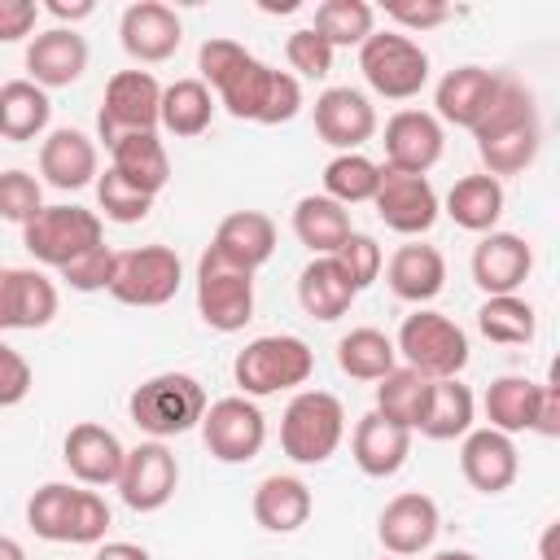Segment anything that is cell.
<instances>
[{
  "label": "cell",
  "mask_w": 560,
  "mask_h": 560,
  "mask_svg": "<svg viewBox=\"0 0 560 560\" xmlns=\"http://www.w3.org/2000/svg\"><path fill=\"white\" fill-rule=\"evenodd\" d=\"M472 140H477V158H481L486 175L503 179V175L529 171L542 149V122H538V105H534L529 88L503 74L490 109L472 127Z\"/></svg>",
  "instance_id": "obj_1"
},
{
  "label": "cell",
  "mask_w": 560,
  "mask_h": 560,
  "mask_svg": "<svg viewBox=\"0 0 560 560\" xmlns=\"http://www.w3.org/2000/svg\"><path fill=\"white\" fill-rule=\"evenodd\" d=\"M219 105L241 118V122H262V127H280V122H293L298 109H302V83L289 74V70H276L258 57H249L236 74H228L219 88H214Z\"/></svg>",
  "instance_id": "obj_2"
},
{
  "label": "cell",
  "mask_w": 560,
  "mask_h": 560,
  "mask_svg": "<svg viewBox=\"0 0 560 560\" xmlns=\"http://www.w3.org/2000/svg\"><path fill=\"white\" fill-rule=\"evenodd\" d=\"M311 372H315V350L293 332L254 337L232 359V381L241 385L245 398H271V394L298 389L311 381Z\"/></svg>",
  "instance_id": "obj_3"
},
{
  "label": "cell",
  "mask_w": 560,
  "mask_h": 560,
  "mask_svg": "<svg viewBox=\"0 0 560 560\" xmlns=\"http://www.w3.org/2000/svg\"><path fill=\"white\" fill-rule=\"evenodd\" d=\"M206 407H210L206 389L188 372H158V376L140 381L131 389V398H127L131 424L140 433H149L153 442H166V438H179V433L197 429Z\"/></svg>",
  "instance_id": "obj_4"
},
{
  "label": "cell",
  "mask_w": 560,
  "mask_h": 560,
  "mask_svg": "<svg viewBox=\"0 0 560 560\" xmlns=\"http://www.w3.org/2000/svg\"><path fill=\"white\" fill-rule=\"evenodd\" d=\"M394 350L402 354V368L420 372L424 381H451L468 368V332L451 315L429 306H416L402 319Z\"/></svg>",
  "instance_id": "obj_5"
},
{
  "label": "cell",
  "mask_w": 560,
  "mask_h": 560,
  "mask_svg": "<svg viewBox=\"0 0 560 560\" xmlns=\"http://www.w3.org/2000/svg\"><path fill=\"white\" fill-rule=\"evenodd\" d=\"M346 438V407L328 389H298L280 416V451L293 464H324Z\"/></svg>",
  "instance_id": "obj_6"
},
{
  "label": "cell",
  "mask_w": 560,
  "mask_h": 560,
  "mask_svg": "<svg viewBox=\"0 0 560 560\" xmlns=\"http://www.w3.org/2000/svg\"><path fill=\"white\" fill-rule=\"evenodd\" d=\"M359 70L385 101H411L429 83V52L402 31H372L359 44Z\"/></svg>",
  "instance_id": "obj_7"
},
{
  "label": "cell",
  "mask_w": 560,
  "mask_h": 560,
  "mask_svg": "<svg viewBox=\"0 0 560 560\" xmlns=\"http://www.w3.org/2000/svg\"><path fill=\"white\" fill-rule=\"evenodd\" d=\"M22 245H26V254L35 262L61 271L79 254L105 245V219L96 210H83V206H44L22 228Z\"/></svg>",
  "instance_id": "obj_8"
},
{
  "label": "cell",
  "mask_w": 560,
  "mask_h": 560,
  "mask_svg": "<svg viewBox=\"0 0 560 560\" xmlns=\"http://www.w3.org/2000/svg\"><path fill=\"white\" fill-rule=\"evenodd\" d=\"M197 315L214 332H241L254 319V271L206 249L197 258Z\"/></svg>",
  "instance_id": "obj_9"
},
{
  "label": "cell",
  "mask_w": 560,
  "mask_h": 560,
  "mask_svg": "<svg viewBox=\"0 0 560 560\" xmlns=\"http://www.w3.org/2000/svg\"><path fill=\"white\" fill-rule=\"evenodd\" d=\"M184 284V262L171 245H140L118 254L109 298L122 306H166Z\"/></svg>",
  "instance_id": "obj_10"
},
{
  "label": "cell",
  "mask_w": 560,
  "mask_h": 560,
  "mask_svg": "<svg viewBox=\"0 0 560 560\" xmlns=\"http://www.w3.org/2000/svg\"><path fill=\"white\" fill-rule=\"evenodd\" d=\"M201 442L219 464H249L258 459L262 442H267V416L258 411L254 398L245 394H228L214 398L201 416Z\"/></svg>",
  "instance_id": "obj_11"
},
{
  "label": "cell",
  "mask_w": 560,
  "mask_h": 560,
  "mask_svg": "<svg viewBox=\"0 0 560 560\" xmlns=\"http://www.w3.org/2000/svg\"><path fill=\"white\" fill-rule=\"evenodd\" d=\"M158 105H162V83L149 70H118L105 83L101 114H96V136L109 149L118 136L131 131H158Z\"/></svg>",
  "instance_id": "obj_12"
},
{
  "label": "cell",
  "mask_w": 560,
  "mask_h": 560,
  "mask_svg": "<svg viewBox=\"0 0 560 560\" xmlns=\"http://www.w3.org/2000/svg\"><path fill=\"white\" fill-rule=\"evenodd\" d=\"M118 494L131 512H162L175 490H179V459L166 442H140L127 451L122 472H118Z\"/></svg>",
  "instance_id": "obj_13"
},
{
  "label": "cell",
  "mask_w": 560,
  "mask_h": 560,
  "mask_svg": "<svg viewBox=\"0 0 560 560\" xmlns=\"http://www.w3.org/2000/svg\"><path fill=\"white\" fill-rule=\"evenodd\" d=\"M372 206H376V219L398 236H424L442 214V201H438L429 175H402L389 166H381Z\"/></svg>",
  "instance_id": "obj_14"
},
{
  "label": "cell",
  "mask_w": 560,
  "mask_h": 560,
  "mask_svg": "<svg viewBox=\"0 0 560 560\" xmlns=\"http://www.w3.org/2000/svg\"><path fill=\"white\" fill-rule=\"evenodd\" d=\"M118 44H122V52H127L131 61H140V66H162V61H171V57L179 52V44H184V22H179V13H175L171 4H162V0H136V4H127L122 18H118Z\"/></svg>",
  "instance_id": "obj_15"
},
{
  "label": "cell",
  "mask_w": 560,
  "mask_h": 560,
  "mask_svg": "<svg viewBox=\"0 0 560 560\" xmlns=\"http://www.w3.org/2000/svg\"><path fill=\"white\" fill-rule=\"evenodd\" d=\"M438 529H442V512L424 490L394 494L376 516V538H381L385 556H398V560H411V556L429 551Z\"/></svg>",
  "instance_id": "obj_16"
},
{
  "label": "cell",
  "mask_w": 560,
  "mask_h": 560,
  "mask_svg": "<svg viewBox=\"0 0 560 560\" xmlns=\"http://www.w3.org/2000/svg\"><path fill=\"white\" fill-rule=\"evenodd\" d=\"M385 166L402 175H429L442 162L446 131L429 109H398L385 122Z\"/></svg>",
  "instance_id": "obj_17"
},
{
  "label": "cell",
  "mask_w": 560,
  "mask_h": 560,
  "mask_svg": "<svg viewBox=\"0 0 560 560\" xmlns=\"http://www.w3.org/2000/svg\"><path fill=\"white\" fill-rule=\"evenodd\" d=\"M61 298L39 267H0V332L48 328Z\"/></svg>",
  "instance_id": "obj_18"
},
{
  "label": "cell",
  "mask_w": 560,
  "mask_h": 560,
  "mask_svg": "<svg viewBox=\"0 0 560 560\" xmlns=\"http://www.w3.org/2000/svg\"><path fill=\"white\" fill-rule=\"evenodd\" d=\"M315 136L337 153H359L376 136V105L359 88H324L315 96Z\"/></svg>",
  "instance_id": "obj_19"
},
{
  "label": "cell",
  "mask_w": 560,
  "mask_h": 560,
  "mask_svg": "<svg viewBox=\"0 0 560 560\" xmlns=\"http://www.w3.org/2000/svg\"><path fill=\"white\" fill-rule=\"evenodd\" d=\"M534 271V249L525 236L516 232H486L472 249V280L486 298H499V293H516Z\"/></svg>",
  "instance_id": "obj_20"
},
{
  "label": "cell",
  "mask_w": 560,
  "mask_h": 560,
  "mask_svg": "<svg viewBox=\"0 0 560 560\" xmlns=\"http://www.w3.org/2000/svg\"><path fill=\"white\" fill-rule=\"evenodd\" d=\"M61 459L74 472V481L83 486H114L127 459V446L118 442L114 429L96 424V420H79L70 424L66 442H61Z\"/></svg>",
  "instance_id": "obj_21"
},
{
  "label": "cell",
  "mask_w": 560,
  "mask_h": 560,
  "mask_svg": "<svg viewBox=\"0 0 560 560\" xmlns=\"http://www.w3.org/2000/svg\"><path fill=\"white\" fill-rule=\"evenodd\" d=\"M459 472L477 494H503L521 472L516 442L499 429H468L459 446Z\"/></svg>",
  "instance_id": "obj_22"
},
{
  "label": "cell",
  "mask_w": 560,
  "mask_h": 560,
  "mask_svg": "<svg viewBox=\"0 0 560 560\" xmlns=\"http://www.w3.org/2000/svg\"><path fill=\"white\" fill-rule=\"evenodd\" d=\"M88 70V39L70 26H48L26 44V79L35 88H70Z\"/></svg>",
  "instance_id": "obj_23"
},
{
  "label": "cell",
  "mask_w": 560,
  "mask_h": 560,
  "mask_svg": "<svg viewBox=\"0 0 560 560\" xmlns=\"http://www.w3.org/2000/svg\"><path fill=\"white\" fill-rule=\"evenodd\" d=\"M499 83H503V74H494L486 66H455V70H446L438 92H433V105H438L433 118L472 131L481 122V114L490 109Z\"/></svg>",
  "instance_id": "obj_24"
},
{
  "label": "cell",
  "mask_w": 560,
  "mask_h": 560,
  "mask_svg": "<svg viewBox=\"0 0 560 560\" xmlns=\"http://www.w3.org/2000/svg\"><path fill=\"white\" fill-rule=\"evenodd\" d=\"M39 175H44V184H52L61 192L96 184V175H101L96 140L83 136L79 127H52L39 144Z\"/></svg>",
  "instance_id": "obj_25"
},
{
  "label": "cell",
  "mask_w": 560,
  "mask_h": 560,
  "mask_svg": "<svg viewBox=\"0 0 560 560\" xmlns=\"http://www.w3.org/2000/svg\"><path fill=\"white\" fill-rule=\"evenodd\" d=\"M385 284L394 298L411 302V306H424L433 302L442 289H446V258L438 245H420V241H407L389 254L385 262Z\"/></svg>",
  "instance_id": "obj_26"
},
{
  "label": "cell",
  "mask_w": 560,
  "mask_h": 560,
  "mask_svg": "<svg viewBox=\"0 0 560 560\" xmlns=\"http://www.w3.org/2000/svg\"><path fill=\"white\" fill-rule=\"evenodd\" d=\"M350 455H354V464H359L363 477L385 481V477H394L407 464V455H411V429H402V424L368 411V416L354 420Z\"/></svg>",
  "instance_id": "obj_27"
},
{
  "label": "cell",
  "mask_w": 560,
  "mask_h": 560,
  "mask_svg": "<svg viewBox=\"0 0 560 560\" xmlns=\"http://www.w3.org/2000/svg\"><path fill=\"white\" fill-rule=\"evenodd\" d=\"M249 508H254V521L267 534H298L311 521V512H315V494H311V486L302 477L271 472V477H262L254 486Z\"/></svg>",
  "instance_id": "obj_28"
},
{
  "label": "cell",
  "mask_w": 560,
  "mask_h": 560,
  "mask_svg": "<svg viewBox=\"0 0 560 560\" xmlns=\"http://www.w3.org/2000/svg\"><path fill=\"white\" fill-rule=\"evenodd\" d=\"M210 249L241 271H258L276 254V223L262 210H232L228 219H219Z\"/></svg>",
  "instance_id": "obj_29"
},
{
  "label": "cell",
  "mask_w": 560,
  "mask_h": 560,
  "mask_svg": "<svg viewBox=\"0 0 560 560\" xmlns=\"http://www.w3.org/2000/svg\"><path fill=\"white\" fill-rule=\"evenodd\" d=\"M109 171H118L127 184H136L149 197H158L171 184V158H166V144L158 140V131L118 136L109 144Z\"/></svg>",
  "instance_id": "obj_30"
},
{
  "label": "cell",
  "mask_w": 560,
  "mask_h": 560,
  "mask_svg": "<svg viewBox=\"0 0 560 560\" xmlns=\"http://www.w3.org/2000/svg\"><path fill=\"white\" fill-rule=\"evenodd\" d=\"M503 201H508V197H503V184H499L494 175L477 171V175H464V179L451 184L442 210H446V219H451L455 228L486 236V232L499 228V219H503Z\"/></svg>",
  "instance_id": "obj_31"
},
{
  "label": "cell",
  "mask_w": 560,
  "mask_h": 560,
  "mask_svg": "<svg viewBox=\"0 0 560 560\" xmlns=\"http://www.w3.org/2000/svg\"><path fill=\"white\" fill-rule=\"evenodd\" d=\"M354 298H359V289L346 280V271L337 267L332 254H328V258H311V262L302 267V276H298V302H302V311H306L311 319H319V324L341 319V315L354 306Z\"/></svg>",
  "instance_id": "obj_32"
},
{
  "label": "cell",
  "mask_w": 560,
  "mask_h": 560,
  "mask_svg": "<svg viewBox=\"0 0 560 560\" xmlns=\"http://www.w3.org/2000/svg\"><path fill=\"white\" fill-rule=\"evenodd\" d=\"M350 232H354V228H350V210H346V206H337V201L324 197V192L298 197V206H293V236H298L315 258L337 254Z\"/></svg>",
  "instance_id": "obj_33"
},
{
  "label": "cell",
  "mask_w": 560,
  "mask_h": 560,
  "mask_svg": "<svg viewBox=\"0 0 560 560\" xmlns=\"http://www.w3.org/2000/svg\"><path fill=\"white\" fill-rule=\"evenodd\" d=\"M538 398H542V381L529 376H499L490 381L481 407H486V429L499 433H534V416H538Z\"/></svg>",
  "instance_id": "obj_34"
},
{
  "label": "cell",
  "mask_w": 560,
  "mask_h": 560,
  "mask_svg": "<svg viewBox=\"0 0 560 560\" xmlns=\"http://www.w3.org/2000/svg\"><path fill=\"white\" fill-rule=\"evenodd\" d=\"M472 420H477V398L459 376H451V381H433L429 407L416 433H424L429 442H455L472 429Z\"/></svg>",
  "instance_id": "obj_35"
},
{
  "label": "cell",
  "mask_w": 560,
  "mask_h": 560,
  "mask_svg": "<svg viewBox=\"0 0 560 560\" xmlns=\"http://www.w3.org/2000/svg\"><path fill=\"white\" fill-rule=\"evenodd\" d=\"M214 118V92L201 79H175L162 88L158 105V127H166L175 140H192L210 127Z\"/></svg>",
  "instance_id": "obj_36"
},
{
  "label": "cell",
  "mask_w": 560,
  "mask_h": 560,
  "mask_svg": "<svg viewBox=\"0 0 560 560\" xmlns=\"http://www.w3.org/2000/svg\"><path fill=\"white\" fill-rule=\"evenodd\" d=\"M52 118V101L44 88H35L31 79H9L0 83V136L4 140H35L48 131Z\"/></svg>",
  "instance_id": "obj_37"
},
{
  "label": "cell",
  "mask_w": 560,
  "mask_h": 560,
  "mask_svg": "<svg viewBox=\"0 0 560 560\" xmlns=\"http://www.w3.org/2000/svg\"><path fill=\"white\" fill-rule=\"evenodd\" d=\"M429 389H433V381H424L420 372H411V368L398 363L394 372H385L376 381V407L372 411L416 433L420 420H424V407H429Z\"/></svg>",
  "instance_id": "obj_38"
},
{
  "label": "cell",
  "mask_w": 560,
  "mask_h": 560,
  "mask_svg": "<svg viewBox=\"0 0 560 560\" xmlns=\"http://www.w3.org/2000/svg\"><path fill=\"white\" fill-rule=\"evenodd\" d=\"M337 368L350 376V381H381L385 372L398 368V350H394V337H385L381 328H350L341 341H337Z\"/></svg>",
  "instance_id": "obj_39"
},
{
  "label": "cell",
  "mask_w": 560,
  "mask_h": 560,
  "mask_svg": "<svg viewBox=\"0 0 560 560\" xmlns=\"http://www.w3.org/2000/svg\"><path fill=\"white\" fill-rule=\"evenodd\" d=\"M477 328L494 346H529L538 332V315L521 293H499L477 306Z\"/></svg>",
  "instance_id": "obj_40"
},
{
  "label": "cell",
  "mask_w": 560,
  "mask_h": 560,
  "mask_svg": "<svg viewBox=\"0 0 560 560\" xmlns=\"http://www.w3.org/2000/svg\"><path fill=\"white\" fill-rule=\"evenodd\" d=\"M311 31L328 39V48H359L376 31V9L368 0H319Z\"/></svg>",
  "instance_id": "obj_41"
},
{
  "label": "cell",
  "mask_w": 560,
  "mask_h": 560,
  "mask_svg": "<svg viewBox=\"0 0 560 560\" xmlns=\"http://www.w3.org/2000/svg\"><path fill=\"white\" fill-rule=\"evenodd\" d=\"M376 184H381V162H372L368 153H337L324 166V197H332L346 210L372 201Z\"/></svg>",
  "instance_id": "obj_42"
},
{
  "label": "cell",
  "mask_w": 560,
  "mask_h": 560,
  "mask_svg": "<svg viewBox=\"0 0 560 560\" xmlns=\"http://www.w3.org/2000/svg\"><path fill=\"white\" fill-rule=\"evenodd\" d=\"M74 490H79V486L44 481V486L26 499V525L35 529V538H44V542H66V525H70Z\"/></svg>",
  "instance_id": "obj_43"
},
{
  "label": "cell",
  "mask_w": 560,
  "mask_h": 560,
  "mask_svg": "<svg viewBox=\"0 0 560 560\" xmlns=\"http://www.w3.org/2000/svg\"><path fill=\"white\" fill-rule=\"evenodd\" d=\"M96 206L109 223H140V219H149L153 197L140 192L136 184H127L118 171H105V175H96Z\"/></svg>",
  "instance_id": "obj_44"
},
{
  "label": "cell",
  "mask_w": 560,
  "mask_h": 560,
  "mask_svg": "<svg viewBox=\"0 0 560 560\" xmlns=\"http://www.w3.org/2000/svg\"><path fill=\"white\" fill-rule=\"evenodd\" d=\"M39 210H44V188H39V179H35L31 171H22V166L0 171V219L26 228Z\"/></svg>",
  "instance_id": "obj_45"
},
{
  "label": "cell",
  "mask_w": 560,
  "mask_h": 560,
  "mask_svg": "<svg viewBox=\"0 0 560 560\" xmlns=\"http://www.w3.org/2000/svg\"><path fill=\"white\" fill-rule=\"evenodd\" d=\"M332 258H337V267L346 271V280H350L359 293H363L368 284H376L381 271H385V249H381L376 236H368V232H350Z\"/></svg>",
  "instance_id": "obj_46"
},
{
  "label": "cell",
  "mask_w": 560,
  "mask_h": 560,
  "mask_svg": "<svg viewBox=\"0 0 560 560\" xmlns=\"http://www.w3.org/2000/svg\"><path fill=\"white\" fill-rule=\"evenodd\" d=\"M332 48H328V39H319L311 26H298L289 39H284V61H289V70H293V79L302 83V79H328L332 74Z\"/></svg>",
  "instance_id": "obj_47"
},
{
  "label": "cell",
  "mask_w": 560,
  "mask_h": 560,
  "mask_svg": "<svg viewBox=\"0 0 560 560\" xmlns=\"http://www.w3.org/2000/svg\"><path fill=\"white\" fill-rule=\"evenodd\" d=\"M114 271H118V249L114 245H96L88 254H79L74 262L61 267V280L74 289V293H109L114 284Z\"/></svg>",
  "instance_id": "obj_48"
},
{
  "label": "cell",
  "mask_w": 560,
  "mask_h": 560,
  "mask_svg": "<svg viewBox=\"0 0 560 560\" xmlns=\"http://www.w3.org/2000/svg\"><path fill=\"white\" fill-rule=\"evenodd\" d=\"M105 529H109V503H105L96 490H74L66 542H74V547H96V542H105Z\"/></svg>",
  "instance_id": "obj_49"
},
{
  "label": "cell",
  "mask_w": 560,
  "mask_h": 560,
  "mask_svg": "<svg viewBox=\"0 0 560 560\" xmlns=\"http://www.w3.org/2000/svg\"><path fill=\"white\" fill-rule=\"evenodd\" d=\"M254 52L241 44V39H228V35H210L201 48H197V70H201V83L214 92L228 74H236Z\"/></svg>",
  "instance_id": "obj_50"
},
{
  "label": "cell",
  "mask_w": 560,
  "mask_h": 560,
  "mask_svg": "<svg viewBox=\"0 0 560 560\" xmlns=\"http://www.w3.org/2000/svg\"><path fill=\"white\" fill-rule=\"evenodd\" d=\"M31 385H35L31 363L9 341H0V407H18L31 394Z\"/></svg>",
  "instance_id": "obj_51"
},
{
  "label": "cell",
  "mask_w": 560,
  "mask_h": 560,
  "mask_svg": "<svg viewBox=\"0 0 560 560\" xmlns=\"http://www.w3.org/2000/svg\"><path fill=\"white\" fill-rule=\"evenodd\" d=\"M385 18L394 26H402V35H416V31H433L442 22L455 18L451 4H433V0H420V4H385Z\"/></svg>",
  "instance_id": "obj_52"
},
{
  "label": "cell",
  "mask_w": 560,
  "mask_h": 560,
  "mask_svg": "<svg viewBox=\"0 0 560 560\" xmlns=\"http://www.w3.org/2000/svg\"><path fill=\"white\" fill-rule=\"evenodd\" d=\"M39 4L35 0H0V44H18L35 31Z\"/></svg>",
  "instance_id": "obj_53"
},
{
  "label": "cell",
  "mask_w": 560,
  "mask_h": 560,
  "mask_svg": "<svg viewBox=\"0 0 560 560\" xmlns=\"http://www.w3.org/2000/svg\"><path fill=\"white\" fill-rule=\"evenodd\" d=\"M534 433H538V438H560V385H556V381L542 385L538 416H534Z\"/></svg>",
  "instance_id": "obj_54"
},
{
  "label": "cell",
  "mask_w": 560,
  "mask_h": 560,
  "mask_svg": "<svg viewBox=\"0 0 560 560\" xmlns=\"http://www.w3.org/2000/svg\"><path fill=\"white\" fill-rule=\"evenodd\" d=\"M39 13H52L57 22H70V31H74V22H83V18L96 13V4H92V0H74V4H66V0H48Z\"/></svg>",
  "instance_id": "obj_55"
},
{
  "label": "cell",
  "mask_w": 560,
  "mask_h": 560,
  "mask_svg": "<svg viewBox=\"0 0 560 560\" xmlns=\"http://www.w3.org/2000/svg\"><path fill=\"white\" fill-rule=\"evenodd\" d=\"M92 560H153L140 542H122V538H114V542H96V556Z\"/></svg>",
  "instance_id": "obj_56"
},
{
  "label": "cell",
  "mask_w": 560,
  "mask_h": 560,
  "mask_svg": "<svg viewBox=\"0 0 560 560\" xmlns=\"http://www.w3.org/2000/svg\"><path fill=\"white\" fill-rule=\"evenodd\" d=\"M556 538H560V521H551V525L542 529V538H538V556H542V560H560V556H556Z\"/></svg>",
  "instance_id": "obj_57"
},
{
  "label": "cell",
  "mask_w": 560,
  "mask_h": 560,
  "mask_svg": "<svg viewBox=\"0 0 560 560\" xmlns=\"http://www.w3.org/2000/svg\"><path fill=\"white\" fill-rule=\"evenodd\" d=\"M0 560H26V547L9 534H0Z\"/></svg>",
  "instance_id": "obj_58"
},
{
  "label": "cell",
  "mask_w": 560,
  "mask_h": 560,
  "mask_svg": "<svg viewBox=\"0 0 560 560\" xmlns=\"http://www.w3.org/2000/svg\"><path fill=\"white\" fill-rule=\"evenodd\" d=\"M429 560H477L472 551H464V547H446V551H433Z\"/></svg>",
  "instance_id": "obj_59"
},
{
  "label": "cell",
  "mask_w": 560,
  "mask_h": 560,
  "mask_svg": "<svg viewBox=\"0 0 560 560\" xmlns=\"http://www.w3.org/2000/svg\"><path fill=\"white\" fill-rule=\"evenodd\" d=\"M381 560H398V556H381Z\"/></svg>",
  "instance_id": "obj_60"
}]
</instances>
